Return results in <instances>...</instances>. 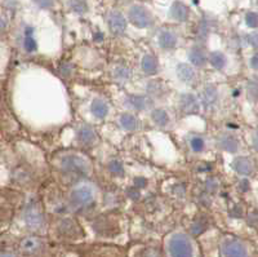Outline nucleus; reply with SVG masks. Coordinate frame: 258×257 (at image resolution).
<instances>
[{
  "instance_id": "f257e3e1",
  "label": "nucleus",
  "mask_w": 258,
  "mask_h": 257,
  "mask_svg": "<svg viewBox=\"0 0 258 257\" xmlns=\"http://www.w3.org/2000/svg\"><path fill=\"white\" fill-rule=\"evenodd\" d=\"M61 168L66 173L77 176H87L91 171L88 161L78 154H66L61 158Z\"/></svg>"
},
{
  "instance_id": "f03ea898",
  "label": "nucleus",
  "mask_w": 258,
  "mask_h": 257,
  "mask_svg": "<svg viewBox=\"0 0 258 257\" xmlns=\"http://www.w3.org/2000/svg\"><path fill=\"white\" fill-rule=\"evenodd\" d=\"M170 257H192V244L185 234H174L168 242Z\"/></svg>"
},
{
  "instance_id": "7ed1b4c3",
  "label": "nucleus",
  "mask_w": 258,
  "mask_h": 257,
  "mask_svg": "<svg viewBox=\"0 0 258 257\" xmlns=\"http://www.w3.org/2000/svg\"><path fill=\"white\" fill-rule=\"evenodd\" d=\"M94 195H96V191H94L93 186L84 182V184H79L74 187L70 194V202L74 207L84 208L93 202Z\"/></svg>"
},
{
  "instance_id": "20e7f679",
  "label": "nucleus",
  "mask_w": 258,
  "mask_h": 257,
  "mask_svg": "<svg viewBox=\"0 0 258 257\" xmlns=\"http://www.w3.org/2000/svg\"><path fill=\"white\" fill-rule=\"evenodd\" d=\"M128 17L133 25L138 29H147L153 25V16L147 8L142 6L131 7Z\"/></svg>"
},
{
  "instance_id": "39448f33",
  "label": "nucleus",
  "mask_w": 258,
  "mask_h": 257,
  "mask_svg": "<svg viewBox=\"0 0 258 257\" xmlns=\"http://www.w3.org/2000/svg\"><path fill=\"white\" fill-rule=\"evenodd\" d=\"M221 251H222L223 257H248L243 243L238 239H232V238H227L223 240Z\"/></svg>"
},
{
  "instance_id": "423d86ee",
  "label": "nucleus",
  "mask_w": 258,
  "mask_h": 257,
  "mask_svg": "<svg viewBox=\"0 0 258 257\" xmlns=\"http://www.w3.org/2000/svg\"><path fill=\"white\" fill-rule=\"evenodd\" d=\"M25 222L31 229H39L44 224V217L41 214V210L36 203H31L27 205L25 211Z\"/></svg>"
},
{
  "instance_id": "0eeeda50",
  "label": "nucleus",
  "mask_w": 258,
  "mask_h": 257,
  "mask_svg": "<svg viewBox=\"0 0 258 257\" xmlns=\"http://www.w3.org/2000/svg\"><path fill=\"white\" fill-rule=\"evenodd\" d=\"M200 99H202L203 106L206 109H209V110L214 109V106L218 102V91L216 85L207 84L203 88L202 93H200Z\"/></svg>"
},
{
  "instance_id": "6e6552de",
  "label": "nucleus",
  "mask_w": 258,
  "mask_h": 257,
  "mask_svg": "<svg viewBox=\"0 0 258 257\" xmlns=\"http://www.w3.org/2000/svg\"><path fill=\"white\" fill-rule=\"evenodd\" d=\"M179 106L185 114H198L200 110L199 99L191 93L182 94L181 99H179Z\"/></svg>"
},
{
  "instance_id": "1a4fd4ad",
  "label": "nucleus",
  "mask_w": 258,
  "mask_h": 257,
  "mask_svg": "<svg viewBox=\"0 0 258 257\" xmlns=\"http://www.w3.org/2000/svg\"><path fill=\"white\" fill-rule=\"evenodd\" d=\"M107 22H109V27L111 30V32H114L116 35H121L125 31L126 21L120 12L114 11V12L110 13Z\"/></svg>"
},
{
  "instance_id": "9d476101",
  "label": "nucleus",
  "mask_w": 258,
  "mask_h": 257,
  "mask_svg": "<svg viewBox=\"0 0 258 257\" xmlns=\"http://www.w3.org/2000/svg\"><path fill=\"white\" fill-rule=\"evenodd\" d=\"M218 145L222 150L227 152H236L239 149V141L231 133H222L218 137Z\"/></svg>"
},
{
  "instance_id": "9b49d317",
  "label": "nucleus",
  "mask_w": 258,
  "mask_h": 257,
  "mask_svg": "<svg viewBox=\"0 0 258 257\" xmlns=\"http://www.w3.org/2000/svg\"><path fill=\"white\" fill-rule=\"evenodd\" d=\"M159 45L163 50H172L177 45V35L173 31L164 30L159 35Z\"/></svg>"
},
{
  "instance_id": "f8f14e48",
  "label": "nucleus",
  "mask_w": 258,
  "mask_h": 257,
  "mask_svg": "<svg viewBox=\"0 0 258 257\" xmlns=\"http://www.w3.org/2000/svg\"><path fill=\"white\" fill-rule=\"evenodd\" d=\"M235 172L241 176H249L253 172V163L249 158L246 157H238L232 163Z\"/></svg>"
},
{
  "instance_id": "ddd939ff",
  "label": "nucleus",
  "mask_w": 258,
  "mask_h": 257,
  "mask_svg": "<svg viewBox=\"0 0 258 257\" xmlns=\"http://www.w3.org/2000/svg\"><path fill=\"white\" fill-rule=\"evenodd\" d=\"M177 76L186 84H191L197 80V71L187 64H179L177 66Z\"/></svg>"
},
{
  "instance_id": "4468645a",
  "label": "nucleus",
  "mask_w": 258,
  "mask_h": 257,
  "mask_svg": "<svg viewBox=\"0 0 258 257\" xmlns=\"http://www.w3.org/2000/svg\"><path fill=\"white\" fill-rule=\"evenodd\" d=\"M77 136H78V140H79L80 143L83 145H93L94 142L97 141V135L94 129L89 126H82L77 132Z\"/></svg>"
},
{
  "instance_id": "2eb2a0df",
  "label": "nucleus",
  "mask_w": 258,
  "mask_h": 257,
  "mask_svg": "<svg viewBox=\"0 0 258 257\" xmlns=\"http://www.w3.org/2000/svg\"><path fill=\"white\" fill-rule=\"evenodd\" d=\"M20 247L21 251L24 252V253H35V252H38L41 248V240L38 239L36 237H26L25 239L21 240Z\"/></svg>"
},
{
  "instance_id": "dca6fc26",
  "label": "nucleus",
  "mask_w": 258,
  "mask_h": 257,
  "mask_svg": "<svg viewBox=\"0 0 258 257\" xmlns=\"http://www.w3.org/2000/svg\"><path fill=\"white\" fill-rule=\"evenodd\" d=\"M91 111L97 119H103L109 114V105L106 104L105 99L96 98L91 104Z\"/></svg>"
},
{
  "instance_id": "f3484780",
  "label": "nucleus",
  "mask_w": 258,
  "mask_h": 257,
  "mask_svg": "<svg viewBox=\"0 0 258 257\" xmlns=\"http://www.w3.org/2000/svg\"><path fill=\"white\" fill-rule=\"evenodd\" d=\"M141 69L145 74H147V75H154V74L158 73L159 64L155 56L153 55L144 56L141 61Z\"/></svg>"
},
{
  "instance_id": "a211bd4d",
  "label": "nucleus",
  "mask_w": 258,
  "mask_h": 257,
  "mask_svg": "<svg viewBox=\"0 0 258 257\" xmlns=\"http://www.w3.org/2000/svg\"><path fill=\"white\" fill-rule=\"evenodd\" d=\"M188 59L195 68H203L207 64V56L199 47H192L188 52Z\"/></svg>"
},
{
  "instance_id": "6ab92c4d",
  "label": "nucleus",
  "mask_w": 258,
  "mask_h": 257,
  "mask_svg": "<svg viewBox=\"0 0 258 257\" xmlns=\"http://www.w3.org/2000/svg\"><path fill=\"white\" fill-rule=\"evenodd\" d=\"M170 16L176 21H186L188 17V8L181 2H176L173 3L172 8H170Z\"/></svg>"
},
{
  "instance_id": "aec40b11",
  "label": "nucleus",
  "mask_w": 258,
  "mask_h": 257,
  "mask_svg": "<svg viewBox=\"0 0 258 257\" xmlns=\"http://www.w3.org/2000/svg\"><path fill=\"white\" fill-rule=\"evenodd\" d=\"M119 123H120L121 128L125 129V131L128 132L136 131L138 127V122L137 119H136V117H133L132 114H128V113L120 115V118H119Z\"/></svg>"
},
{
  "instance_id": "412c9836",
  "label": "nucleus",
  "mask_w": 258,
  "mask_h": 257,
  "mask_svg": "<svg viewBox=\"0 0 258 257\" xmlns=\"http://www.w3.org/2000/svg\"><path fill=\"white\" fill-rule=\"evenodd\" d=\"M151 119L159 127H167L169 123V115L164 109H155L151 113Z\"/></svg>"
},
{
  "instance_id": "4be33fe9",
  "label": "nucleus",
  "mask_w": 258,
  "mask_h": 257,
  "mask_svg": "<svg viewBox=\"0 0 258 257\" xmlns=\"http://www.w3.org/2000/svg\"><path fill=\"white\" fill-rule=\"evenodd\" d=\"M128 104L129 106L135 109V110L141 111V110H145V109L149 106V99L144 96L135 94V96H128Z\"/></svg>"
},
{
  "instance_id": "5701e85b",
  "label": "nucleus",
  "mask_w": 258,
  "mask_h": 257,
  "mask_svg": "<svg viewBox=\"0 0 258 257\" xmlns=\"http://www.w3.org/2000/svg\"><path fill=\"white\" fill-rule=\"evenodd\" d=\"M209 61H211L212 66L217 70H222L226 66V56L222 52L217 50V52H212L209 56Z\"/></svg>"
},
{
  "instance_id": "b1692460",
  "label": "nucleus",
  "mask_w": 258,
  "mask_h": 257,
  "mask_svg": "<svg viewBox=\"0 0 258 257\" xmlns=\"http://www.w3.org/2000/svg\"><path fill=\"white\" fill-rule=\"evenodd\" d=\"M107 170H109V172L111 173L112 176H115V177H121V176H124L123 163H121L120 161H117V159H112V161L109 162V164H107Z\"/></svg>"
},
{
  "instance_id": "393cba45",
  "label": "nucleus",
  "mask_w": 258,
  "mask_h": 257,
  "mask_svg": "<svg viewBox=\"0 0 258 257\" xmlns=\"http://www.w3.org/2000/svg\"><path fill=\"white\" fill-rule=\"evenodd\" d=\"M188 143H190V147L194 152H202L206 147V142H204V138L200 137L198 135H192L188 138Z\"/></svg>"
},
{
  "instance_id": "a878e982",
  "label": "nucleus",
  "mask_w": 258,
  "mask_h": 257,
  "mask_svg": "<svg viewBox=\"0 0 258 257\" xmlns=\"http://www.w3.org/2000/svg\"><path fill=\"white\" fill-rule=\"evenodd\" d=\"M115 79L117 82H126L129 79V69L123 65H117L116 68L114 69V73H112Z\"/></svg>"
},
{
  "instance_id": "bb28decb",
  "label": "nucleus",
  "mask_w": 258,
  "mask_h": 257,
  "mask_svg": "<svg viewBox=\"0 0 258 257\" xmlns=\"http://www.w3.org/2000/svg\"><path fill=\"white\" fill-rule=\"evenodd\" d=\"M246 94L252 101L258 99V78H252L246 85Z\"/></svg>"
},
{
  "instance_id": "cd10ccee",
  "label": "nucleus",
  "mask_w": 258,
  "mask_h": 257,
  "mask_svg": "<svg viewBox=\"0 0 258 257\" xmlns=\"http://www.w3.org/2000/svg\"><path fill=\"white\" fill-rule=\"evenodd\" d=\"M24 45L26 48L27 52H34L36 49V41L34 39L31 34V30L27 29L26 30V35H25V41H24Z\"/></svg>"
},
{
  "instance_id": "c85d7f7f",
  "label": "nucleus",
  "mask_w": 258,
  "mask_h": 257,
  "mask_svg": "<svg viewBox=\"0 0 258 257\" xmlns=\"http://www.w3.org/2000/svg\"><path fill=\"white\" fill-rule=\"evenodd\" d=\"M245 24L248 25L249 27H252V29H257L258 27V13H254V12L246 13Z\"/></svg>"
},
{
  "instance_id": "c756f323",
  "label": "nucleus",
  "mask_w": 258,
  "mask_h": 257,
  "mask_svg": "<svg viewBox=\"0 0 258 257\" xmlns=\"http://www.w3.org/2000/svg\"><path fill=\"white\" fill-rule=\"evenodd\" d=\"M70 3V6L73 7L74 11H77L78 13H82L85 11V4L83 3V2H80V0H73Z\"/></svg>"
},
{
  "instance_id": "7c9ffc66",
  "label": "nucleus",
  "mask_w": 258,
  "mask_h": 257,
  "mask_svg": "<svg viewBox=\"0 0 258 257\" xmlns=\"http://www.w3.org/2000/svg\"><path fill=\"white\" fill-rule=\"evenodd\" d=\"M217 186H218V184H217V180H216V178H208V180H207L206 187L209 193H213V191H216V190H217Z\"/></svg>"
},
{
  "instance_id": "2f4dec72",
  "label": "nucleus",
  "mask_w": 258,
  "mask_h": 257,
  "mask_svg": "<svg viewBox=\"0 0 258 257\" xmlns=\"http://www.w3.org/2000/svg\"><path fill=\"white\" fill-rule=\"evenodd\" d=\"M248 41L253 48H258V32H253L248 36Z\"/></svg>"
},
{
  "instance_id": "473e14b6",
  "label": "nucleus",
  "mask_w": 258,
  "mask_h": 257,
  "mask_svg": "<svg viewBox=\"0 0 258 257\" xmlns=\"http://www.w3.org/2000/svg\"><path fill=\"white\" fill-rule=\"evenodd\" d=\"M34 2L41 8H49L53 4V0H34Z\"/></svg>"
},
{
  "instance_id": "72a5a7b5",
  "label": "nucleus",
  "mask_w": 258,
  "mask_h": 257,
  "mask_svg": "<svg viewBox=\"0 0 258 257\" xmlns=\"http://www.w3.org/2000/svg\"><path fill=\"white\" fill-rule=\"evenodd\" d=\"M126 193H128V195L131 196V199H138L140 198V193H138V190L133 189V187H131V189L126 190Z\"/></svg>"
},
{
  "instance_id": "f704fd0d",
  "label": "nucleus",
  "mask_w": 258,
  "mask_h": 257,
  "mask_svg": "<svg viewBox=\"0 0 258 257\" xmlns=\"http://www.w3.org/2000/svg\"><path fill=\"white\" fill-rule=\"evenodd\" d=\"M250 66H252V69L258 71V52L252 56V59H250Z\"/></svg>"
},
{
  "instance_id": "c9c22d12",
  "label": "nucleus",
  "mask_w": 258,
  "mask_h": 257,
  "mask_svg": "<svg viewBox=\"0 0 258 257\" xmlns=\"http://www.w3.org/2000/svg\"><path fill=\"white\" fill-rule=\"evenodd\" d=\"M135 185L138 187H144L147 185V181L144 177H136L135 178Z\"/></svg>"
},
{
  "instance_id": "e433bc0d",
  "label": "nucleus",
  "mask_w": 258,
  "mask_h": 257,
  "mask_svg": "<svg viewBox=\"0 0 258 257\" xmlns=\"http://www.w3.org/2000/svg\"><path fill=\"white\" fill-rule=\"evenodd\" d=\"M240 185H241V189H243V191H245V190L249 189V184H248V181H246V180H243Z\"/></svg>"
},
{
  "instance_id": "4c0bfd02",
  "label": "nucleus",
  "mask_w": 258,
  "mask_h": 257,
  "mask_svg": "<svg viewBox=\"0 0 258 257\" xmlns=\"http://www.w3.org/2000/svg\"><path fill=\"white\" fill-rule=\"evenodd\" d=\"M146 257H160V256H159L155 251H150L149 253L146 254Z\"/></svg>"
},
{
  "instance_id": "58836bf2",
  "label": "nucleus",
  "mask_w": 258,
  "mask_h": 257,
  "mask_svg": "<svg viewBox=\"0 0 258 257\" xmlns=\"http://www.w3.org/2000/svg\"><path fill=\"white\" fill-rule=\"evenodd\" d=\"M2 257H16L15 254H12V253H3L2 254Z\"/></svg>"
}]
</instances>
